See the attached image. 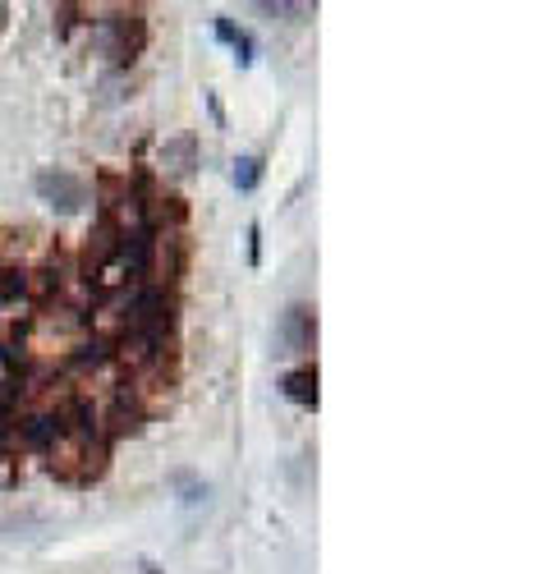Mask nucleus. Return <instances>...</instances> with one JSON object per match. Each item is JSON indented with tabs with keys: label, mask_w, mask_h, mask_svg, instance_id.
Here are the masks:
<instances>
[{
	"label": "nucleus",
	"mask_w": 551,
	"mask_h": 574,
	"mask_svg": "<svg viewBox=\"0 0 551 574\" xmlns=\"http://www.w3.org/2000/svg\"><path fill=\"white\" fill-rule=\"evenodd\" d=\"M281 395L299 409H317V368H294L281 377Z\"/></svg>",
	"instance_id": "39448f33"
},
{
	"label": "nucleus",
	"mask_w": 551,
	"mask_h": 574,
	"mask_svg": "<svg viewBox=\"0 0 551 574\" xmlns=\"http://www.w3.org/2000/svg\"><path fill=\"white\" fill-rule=\"evenodd\" d=\"M216 37H221V42L235 51L239 65H248V60H253V37H248L244 28H235L230 19H216Z\"/></svg>",
	"instance_id": "0eeeda50"
},
{
	"label": "nucleus",
	"mask_w": 551,
	"mask_h": 574,
	"mask_svg": "<svg viewBox=\"0 0 551 574\" xmlns=\"http://www.w3.org/2000/svg\"><path fill=\"white\" fill-rule=\"evenodd\" d=\"M170 483L180 487V501H184V506H198V501H207V483H198L193 473H175Z\"/></svg>",
	"instance_id": "9d476101"
},
{
	"label": "nucleus",
	"mask_w": 551,
	"mask_h": 574,
	"mask_svg": "<svg viewBox=\"0 0 551 574\" xmlns=\"http://www.w3.org/2000/svg\"><path fill=\"white\" fill-rule=\"evenodd\" d=\"M33 189H37V198H42L46 207H56L60 216H74V212H83V207H88V184H83L74 170H65V166L37 170Z\"/></svg>",
	"instance_id": "f03ea898"
},
{
	"label": "nucleus",
	"mask_w": 551,
	"mask_h": 574,
	"mask_svg": "<svg viewBox=\"0 0 551 574\" xmlns=\"http://www.w3.org/2000/svg\"><path fill=\"white\" fill-rule=\"evenodd\" d=\"M5 28H10V5H0V37H5Z\"/></svg>",
	"instance_id": "ddd939ff"
},
{
	"label": "nucleus",
	"mask_w": 551,
	"mask_h": 574,
	"mask_svg": "<svg viewBox=\"0 0 551 574\" xmlns=\"http://www.w3.org/2000/svg\"><path fill=\"white\" fill-rule=\"evenodd\" d=\"M317 340V317L308 304H290L276 322V354H308Z\"/></svg>",
	"instance_id": "7ed1b4c3"
},
{
	"label": "nucleus",
	"mask_w": 551,
	"mask_h": 574,
	"mask_svg": "<svg viewBox=\"0 0 551 574\" xmlns=\"http://www.w3.org/2000/svg\"><path fill=\"white\" fill-rule=\"evenodd\" d=\"M262 14H271V19H290V23H304V19H313V5H276V0H262L258 5Z\"/></svg>",
	"instance_id": "6e6552de"
},
{
	"label": "nucleus",
	"mask_w": 551,
	"mask_h": 574,
	"mask_svg": "<svg viewBox=\"0 0 551 574\" xmlns=\"http://www.w3.org/2000/svg\"><path fill=\"white\" fill-rule=\"evenodd\" d=\"M258 180H262V157H239L235 161V184L239 189H258Z\"/></svg>",
	"instance_id": "1a4fd4ad"
},
{
	"label": "nucleus",
	"mask_w": 551,
	"mask_h": 574,
	"mask_svg": "<svg viewBox=\"0 0 551 574\" xmlns=\"http://www.w3.org/2000/svg\"><path fill=\"white\" fill-rule=\"evenodd\" d=\"M258 239H262V226H258V221H253V226H248V258H253V262H258V253H262V244H258Z\"/></svg>",
	"instance_id": "f8f14e48"
},
{
	"label": "nucleus",
	"mask_w": 551,
	"mask_h": 574,
	"mask_svg": "<svg viewBox=\"0 0 551 574\" xmlns=\"http://www.w3.org/2000/svg\"><path fill=\"white\" fill-rule=\"evenodd\" d=\"M161 170H170V175H193L198 170V143L193 138H170L166 147H161Z\"/></svg>",
	"instance_id": "423d86ee"
},
{
	"label": "nucleus",
	"mask_w": 551,
	"mask_h": 574,
	"mask_svg": "<svg viewBox=\"0 0 551 574\" xmlns=\"http://www.w3.org/2000/svg\"><path fill=\"white\" fill-rule=\"evenodd\" d=\"M102 46L115 65H129L147 46V19L143 10H111L102 19Z\"/></svg>",
	"instance_id": "f257e3e1"
},
{
	"label": "nucleus",
	"mask_w": 551,
	"mask_h": 574,
	"mask_svg": "<svg viewBox=\"0 0 551 574\" xmlns=\"http://www.w3.org/2000/svg\"><path fill=\"white\" fill-rule=\"evenodd\" d=\"M124 88H134V79H124V74L120 79H106V102H124V97H129Z\"/></svg>",
	"instance_id": "9b49d317"
},
{
	"label": "nucleus",
	"mask_w": 551,
	"mask_h": 574,
	"mask_svg": "<svg viewBox=\"0 0 551 574\" xmlns=\"http://www.w3.org/2000/svg\"><path fill=\"white\" fill-rule=\"evenodd\" d=\"M46 533V515H37V510H10V515L0 519V538L5 542H37Z\"/></svg>",
	"instance_id": "20e7f679"
}]
</instances>
